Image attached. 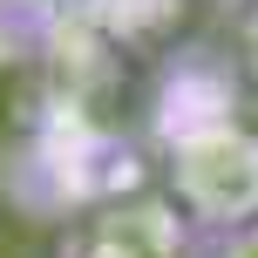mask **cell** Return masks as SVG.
<instances>
[{"label": "cell", "mask_w": 258, "mask_h": 258, "mask_svg": "<svg viewBox=\"0 0 258 258\" xmlns=\"http://www.w3.org/2000/svg\"><path fill=\"white\" fill-rule=\"evenodd\" d=\"M163 190L190 218L197 238L251 224L258 218V129L231 122V116L177 129L170 156H163Z\"/></svg>", "instance_id": "1"}, {"label": "cell", "mask_w": 258, "mask_h": 258, "mask_svg": "<svg viewBox=\"0 0 258 258\" xmlns=\"http://www.w3.org/2000/svg\"><path fill=\"white\" fill-rule=\"evenodd\" d=\"M61 258H197V231L177 204H109L68 231Z\"/></svg>", "instance_id": "2"}, {"label": "cell", "mask_w": 258, "mask_h": 258, "mask_svg": "<svg viewBox=\"0 0 258 258\" xmlns=\"http://www.w3.org/2000/svg\"><path fill=\"white\" fill-rule=\"evenodd\" d=\"M197 258H258V218H251V224H238V231L197 238Z\"/></svg>", "instance_id": "3"}, {"label": "cell", "mask_w": 258, "mask_h": 258, "mask_svg": "<svg viewBox=\"0 0 258 258\" xmlns=\"http://www.w3.org/2000/svg\"><path fill=\"white\" fill-rule=\"evenodd\" d=\"M238 68L258 89V0H245V14H238Z\"/></svg>", "instance_id": "4"}]
</instances>
